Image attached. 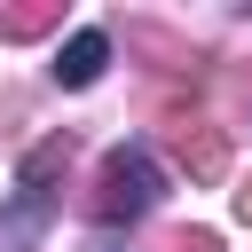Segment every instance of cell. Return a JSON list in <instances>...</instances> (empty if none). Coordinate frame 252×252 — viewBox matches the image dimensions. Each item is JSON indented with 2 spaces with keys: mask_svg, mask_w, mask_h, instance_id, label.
<instances>
[{
  "mask_svg": "<svg viewBox=\"0 0 252 252\" xmlns=\"http://www.w3.org/2000/svg\"><path fill=\"white\" fill-rule=\"evenodd\" d=\"M63 24V0H16V8H0V39H47Z\"/></svg>",
  "mask_w": 252,
  "mask_h": 252,
  "instance_id": "5",
  "label": "cell"
},
{
  "mask_svg": "<svg viewBox=\"0 0 252 252\" xmlns=\"http://www.w3.org/2000/svg\"><path fill=\"white\" fill-rule=\"evenodd\" d=\"M165 197V173L142 142H118L102 165H94V189H87V220L94 228H134L150 205Z\"/></svg>",
  "mask_w": 252,
  "mask_h": 252,
  "instance_id": "1",
  "label": "cell"
},
{
  "mask_svg": "<svg viewBox=\"0 0 252 252\" xmlns=\"http://www.w3.org/2000/svg\"><path fill=\"white\" fill-rule=\"evenodd\" d=\"M102 63H110V32H71L63 39V55H55V87H94L102 79Z\"/></svg>",
  "mask_w": 252,
  "mask_h": 252,
  "instance_id": "4",
  "label": "cell"
},
{
  "mask_svg": "<svg viewBox=\"0 0 252 252\" xmlns=\"http://www.w3.org/2000/svg\"><path fill=\"white\" fill-rule=\"evenodd\" d=\"M165 252H220V236H213V228H181Z\"/></svg>",
  "mask_w": 252,
  "mask_h": 252,
  "instance_id": "6",
  "label": "cell"
},
{
  "mask_svg": "<svg viewBox=\"0 0 252 252\" xmlns=\"http://www.w3.org/2000/svg\"><path fill=\"white\" fill-rule=\"evenodd\" d=\"M165 150H173V165H181L189 181H220V173H228V134L205 126V118H173V126H165Z\"/></svg>",
  "mask_w": 252,
  "mask_h": 252,
  "instance_id": "2",
  "label": "cell"
},
{
  "mask_svg": "<svg viewBox=\"0 0 252 252\" xmlns=\"http://www.w3.org/2000/svg\"><path fill=\"white\" fill-rule=\"evenodd\" d=\"M236 220H244V228H252V173H244V181H236Z\"/></svg>",
  "mask_w": 252,
  "mask_h": 252,
  "instance_id": "7",
  "label": "cell"
},
{
  "mask_svg": "<svg viewBox=\"0 0 252 252\" xmlns=\"http://www.w3.org/2000/svg\"><path fill=\"white\" fill-rule=\"evenodd\" d=\"M71 158H79V142H71V134L32 142V150H24V165H16V189L39 205V197H47V181H63V173H71Z\"/></svg>",
  "mask_w": 252,
  "mask_h": 252,
  "instance_id": "3",
  "label": "cell"
}]
</instances>
